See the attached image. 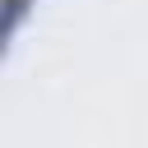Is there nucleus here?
<instances>
[{
	"mask_svg": "<svg viewBox=\"0 0 148 148\" xmlns=\"http://www.w3.org/2000/svg\"><path fill=\"white\" fill-rule=\"evenodd\" d=\"M28 9H32V0H0V51L9 46V37H14V28L23 23Z\"/></svg>",
	"mask_w": 148,
	"mask_h": 148,
	"instance_id": "f257e3e1",
	"label": "nucleus"
}]
</instances>
